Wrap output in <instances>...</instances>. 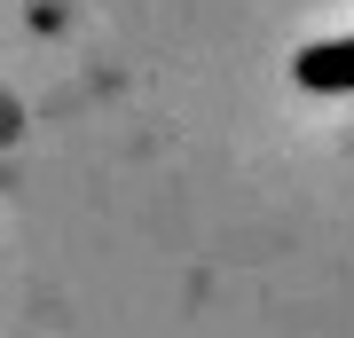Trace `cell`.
<instances>
[{
	"mask_svg": "<svg viewBox=\"0 0 354 338\" xmlns=\"http://www.w3.org/2000/svg\"><path fill=\"white\" fill-rule=\"evenodd\" d=\"M291 79H299L307 95H339V87H354V39H330V48H307L299 63H291Z\"/></svg>",
	"mask_w": 354,
	"mask_h": 338,
	"instance_id": "obj_1",
	"label": "cell"
}]
</instances>
